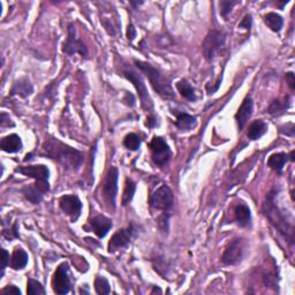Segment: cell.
Listing matches in <instances>:
<instances>
[{
	"label": "cell",
	"mask_w": 295,
	"mask_h": 295,
	"mask_svg": "<svg viewBox=\"0 0 295 295\" xmlns=\"http://www.w3.org/2000/svg\"><path fill=\"white\" fill-rule=\"evenodd\" d=\"M44 151L48 158L61 164L67 170L76 171L80 169L83 162V154L69 145L62 143L61 141L51 137L43 145Z\"/></svg>",
	"instance_id": "obj_1"
},
{
	"label": "cell",
	"mask_w": 295,
	"mask_h": 295,
	"mask_svg": "<svg viewBox=\"0 0 295 295\" xmlns=\"http://www.w3.org/2000/svg\"><path fill=\"white\" fill-rule=\"evenodd\" d=\"M276 195L277 192L269 193L267 196V200L263 203V212L267 216L269 222L271 223V225L275 227L278 232L286 239L290 244L294 242V225L293 222H291L287 218L285 212L282 211V209L278 207V204L276 203Z\"/></svg>",
	"instance_id": "obj_2"
},
{
	"label": "cell",
	"mask_w": 295,
	"mask_h": 295,
	"mask_svg": "<svg viewBox=\"0 0 295 295\" xmlns=\"http://www.w3.org/2000/svg\"><path fill=\"white\" fill-rule=\"evenodd\" d=\"M135 65L137 68H139L141 72H143L145 74V76L149 78L152 88H154V90L158 93L159 96H162L163 98L166 99L174 98L175 95L173 89H172L170 80L164 75L159 69L155 68L150 63L141 60H135Z\"/></svg>",
	"instance_id": "obj_3"
},
{
	"label": "cell",
	"mask_w": 295,
	"mask_h": 295,
	"mask_svg": "<svg viewBox=\"0 0 295 295\" xmlns=\"http://www.w3.org/2000/svg\"><path fill=\"white\" fill-rule=\"evenodd\" d=\"M226 43V33L222 30H214L209 31V33L205 36L202 44V52L203 57L207 59L208 61L214 60L217 57V54L222 51Z\"/></svg>",
	"instance_id": "obj_4"
},
{
	"label": "cell",
	"mask_w": 295,
	"mask_h": 295,
	"mask_svg": "<svg viewBox=\"0 0 295 295\" xmlns=\"http://www.w3.org/2000/svg\"><path fill=\"white\" fill-rule=\"evenodd\" d=\"M18 173L25 175V177L35 179V186L43 194H46L50 190L48 185V178H50V171L45 165H29L22 166L16 170Z\"/></svg>",
	"instance_id": "obj_5"
},
{
	"label": "cell",
	"mask_w": 295,
	"mask_h": 295,
	"mask_svg": "<svg viewBox=\"0 0 295 295\" xmlns=\"http://www.w3.org/2000/svg\"><path fill=\"white\" fill-rule=\"evenodd\" d=\"M149 147H150L151 151V158L157 166L163 167L169 164L172 152L169 144L166 143V141L163 137H154Z\"/></svg>",
	"instance_id": "obj_6"
},
{
	"label": "cell",
	"mask_w": 295,
	"mask_h": 295,
	"mask_svg": "<svg viewBox=\"0 0 295 295\" xmlns=\"http://www.w3.org/2000/svg\"><path fill=\"white\" fill-rule=\"evenodd\" d=\"M151 207L156 210L169 212L174 204L173 193L169 186L163 185L155 190L150 199Z\"/></svg>",
	"instance_id": "obj_7"
},
{
	"label": "cell",
	"mask_w": 295,
	"mask_h": 295,
	"mask_svg": "<svg viewBox=\"0 0 295 295\" xmlns=\"http://www.w3.org/2000/svg\"><path fill=\"white\" fill-rule=\"evenodd\" d=\"M246 253V242L244 239H233L223 254L222 261L226 265H237L244 260Z\"/></svg>",
	"instance_id": "obj_8"
},
{
	"label": "cell",
	"mask_w": 295,
	"mask_h": 295,
	"mask_svg": "<svg viewBox=\"0 0 295 295\" xmlns=\"http://www.w3.org/2000/svg\"><path fill=\"white\" fill-rule=\"evenodd\" d=\"M118 179L119 171L117 167L112 166L106 174L105 180L103 184V195L104 200L109 204V207L115 209V200L118 194Z\"/></svg>",
	"instance_id": "obj_9"
},
{
	"label": "cell",
	"mask_w": 295,
	"mask_h": 295,
	"mask_svg": "<svg viewBox=\"0 0 295 295\" xmlns=\"http://www.w3.org/2000/svg\"><path fill=\"white\" fill-rule=\"evenodd\" d=\"M62 52L67 55L78 53L84 58L88 57V48L83 42L76 37V29L72 23L68 25V35H67V39L62 44Z\"/></svg>",
	"instance_id": "obj_10"
},
{
	"label": "cell",
	"mask_w": 295,
	"mask_h": 295,
	"mask_svg": "<svg viewBox=\"0 0 295 295\" xmlns=\"http://www.w3.org/2000/svg\"><path fill=\"white\" fill-rule=\"evenodd\" d=\"M52 289L59 295H65L70 291L69 267L67 263H61L55 270L52 278Z\"/></svg>",
	"instance_id": "obj_11"
},
{
	"label": "cell",
	"mask_w": 295,
	"mask_h": 295,
	"mask_svg": "<svg viewBox=\"0 0 295 295\" xmlns=\"http://www.w3.org/2000/svg\"><path fill=\"white\" fill-rule=\"evenodd\" d=\"M122 74H124V76L127 80L132 82L137 92H139L141 104L142 106H143V109L147 111H151L152 107H154V104H152V100L150 98V96H149L147 87H145V83L144 81L142 80V77L137 73L133 72V70H124Z\"/></svg>",
	"instance_id": "obj_12"
},
{
	"label": "cell",
	"mask_w": 295,
	"mask_h": 295,
	"mask_svg": "<svg viewBox=\"0 0 295 295\" xmlns=\"http://www.w3.org/2000/svg\"><path fill=\"white\" fill-rule=\"evenodd\" d=\"M59 207L66 216H68L72 223L80 218L82 212V202L76 195H63L59 200Z\"/></svg>",
	"instance_id": "obj_13"
},
{
	"label": "cell",
	"mask_w": 295,
	"mask_h": 295,
	"mask_svg": "<svg viewBox=\"0 0 295 295\" xmlns=\"http://www.w3.org/2000/svg\"><path fill=\"white\" fill-rule=\"evenodd\" d=\"M134 233H135L134 224H130L128 229L119 230L118 232H115L109 242V252L113 253L115 250L126 247L130 242V239L133 238Z\"/></svg>",
	"instance_id": "obj_14"
},
{
	"label": "cell",
	"mask_w": 295,
	"mask_h": 295,
	"mask_svg": "<svg viewBox=\"0 0 295 295\" xmlns=\"http://www.w3.org/2000/svg\"><path fill=\"white\" fill-rule=\"evenodd\" d=\"M253 109H254V103L253 99L250 97H247L244 102H242L241 106L239 107L237 113H235V120H237V124L239 129H244L245 126L247 125L249 118L252 117L253 114Z\"/></svg>",
	"instance_id": "obj_15"
},
{
	"label": "cell",
	"mask_w": 295,
	"mask_h": 295,
	"mask_svg": "<svg viewBox=\"0 0 295 295\" xmlns=\"http://www.w3.org/2000/svg\"><path fill=\"white\" fill-rule=\"evenodd\" d=\"M90 226L93 233H95L99 239H102L105 237L112 229V220L105 217V216L99 215L90 220Z\"/></svg>",
	"instance_id": "obj_16"
},
{
	"label": "cell",
	"mask_w": 295,
	"mask_h": 295,
	"mask_svg": "<svg viewBox=\"0 0 295 295\" xmlns=\"http://www.w3.org/2000/svg\"><path fill=\"white\" fill-rule=\"evenodd\" d=\"M22 147H23V144H22L21 137L16 135V134H10V135L2 137L1 141H0L1 150L8 152V154H15V152L21 151Z\"/></svg>",
	"instance_id": "obj_17"
},
{
	"label": "cell",
	"mask_w": 295,
	"mask_h": 295,
	"mask_svg": "<svg viewBox=\"0 0 295 295\" xmlns=\"http://www.w3.org/2000/svg\"><path fill=\"white\" fill-rule=\"evenodd\" d=\"M234 216L238 225L241 227H248L252 223V212L245 203H239L234 209Z\"/></svg>",
	"instance_id": "obj_18"
},
{
	"label": "cell",
	"mask_w": 295,
	"mask_h": 295,
	"mask_svg": "<svg viewBox=\"0 0 295 295\" xmlns=\"http://www.w3.org/2000/svg\"><path fill=\"white\" fill-rule=\"evenodd\" d=\"M33 91V88L30 83V81L28 78H20L13 84L12 90H10V95L12 96H18L21 98H25L29 95H31Z\"/></svg>",
	"instance_id": "obj_19"
},
{
	"label": "cell",
	"mask_w": 295,
	"mask_h": 295,
	"mask_svg": "<svg viewBox=\"0 0 295 295\" xmlns=\"http://www.w3.org/2000/svg\"><path fill=\"white\" fill-rule=\"evenodd\" d=\"M28 259L29 257L27 252L21 247H16L12 254V259H10V268H12L13 270H22V269L27 267Z\"/></svg>",
	"instance_id": "obj_20"
},
{
	"label": "cell",
	"mask_w": 295,
	"mask_h": 295,
	"mask_svg": "<svg viewBox=\"0 0 295 295\" xmlns=\"http://www.w3.org/2000/svg\"><path fill=\"white\" fill-rule=\"evenodd\" d=\"M175 115H177L175 126L182 132H188L196 126V117H193L188 113H180V112H175Z\"/></svg>",
	"instance_id": "obj_21"
},
{
	"label": "cell",
	"mask_w": 295,
	"mask_h": 295,
	"mask_svg": "<svg viewBox=\"0 0 295 295\" xmlns=\"http://www.w3.org/2000/svg\"><path fill=\"white\" fill-rule=\"evenodd\" d=\"M268 130V124L263 120H255L249 126L247 136L249 140L256 141L262 137Z\"/></svg>",
	"instance_id": "obj_22"
},
{
	"label": "cell",
	"mask_w": 295,
	"mask_h": 295,
	"mask_svg": "<svg viewBox=\"0 0 295 295\" xmlns=\"http://www.w3.org/2000/svg\"><path fill=\"white\" fill-rule=\"evenodd\" d=\"M289 155L284 154V152H278V154H272L270 157H269L268 160V166L270 167L278 173H282L284 170V166L285 164L289 162Z\"/></svg>",
	"instance_id": "obj_23"
},
{
	"label": "cell",
	"mask_w": 295,
	"mask_h": 295,
	"mask_svg": "<svg viewBox=\"0 0 295 295\" xmlns=\"http://www.w3.org/2000/svg\"><path fill=\"white\" fill-rule=\"evenodd\" d=\"M175 87H177V90L185 99L189 100V102H194V100H196L195 89L192 87V84H190L188 81L186 80L178 81L177 84H175Z\"/></svg>",
	"instance_id": "obj_24"
},
{
	"label": "cell",
	"mask_w": 295,
	"mask_h": 295,
	"mask_svg": "<svg viewBox=\"0 0 295 295\" xmlns=\"http://www.w3.org/2000/svg\"><path fill=\"white\" fill-rule=\"evenodd\" d=\"M263 20H264V23L267 24L272 31L279 32L280 30H282L284 20H283V17L279 15V14L275 13V12H270V13L265 14V15L263 16Z\"/></svg>",
	"instance_id": "obj_25"
},
{
	"label": "cell",
	"mask_w": 295,
	"mask_h": 295,
	"mask_svg": "<svg viewBox=\"0 0 295 295\" xmlns=\"http://www.w3.org/2000/svg\"><path fill=\"white\" fill-rule=\"evenodd\" d=\"M22 195H23L25 199H27L29 202H31L33 204L39 203L43 199L44 194L40 192V190L37 188L36 186H27L24 188H22L21 190Z\"/></svg>",
	"instance_id": "obj_26"
},
{
	"label": "cell",
	"mask_w": 295,
	"mask_h": 295,
	"mask_svg": "<svg viewBox=\"0 0 295 295\" xmlns=\"http://www.w3.org/2000/svg\"><path fill=\"white\" fill-rule=\"evenodd\" d=\"M290 105H291V99L289 96H286L283 100L280 99L274 100V102L271 103V105L269 106L268 112L271 115H279L289 109Z\"/></svg>",
	"instance_id": "obj_27"
},
{
	"label": "cell",
	"mask_w": 295,
	"mask_h": 295,
	"mask_svg": "<svg viewBox=\"0 0 295 295\" xmlns=\"http://www.w3.org/2000/svg\"><path fill=\"white\" fill-rule=\"evenodd\" d=\"M136 190V185L135 182L130 179H127L126 180V186L124 190V195H122V205H127L132 202L134 194H135Z\"/></svg>",
	"instance_id": "obj_28"
},
{
	"label": "cell",
	"mask_w": 295,
	"mask_h": 295,
	"mask_svg": "<svg viewBox=\"0 0 295 295\" xmlns=\"http://www.w3.org/2000/svg\"><path fill=\"white\" fill-rule=\"evenodd\" d=\"M124 145L128 149V150L136 151L140 149L141 139L136 135V134L130 133L128 135H126V137L124 139Z\"/></svg>",
	"instance_id": "obj_29"
},
{
	"label": "cell",
	"mask_w": 295,
	"mask_h": 295,
	"mask_svg": "<svg viewBox=\"0 0 295 295\" xmlns=\"http://www.w3.org/2000/svg\"><path fill=\"white\" fill-rule=\"evenodd\" d=\"M95 290L97 294H102V295L110 294L111 292L110 283L107 282L106 278L98 276V277L95 279Z\"/></svg>",
	"instance_id": "obj_30"
},
{
	"label": "cell",
	"mask_w": 295,
	"mask_h": 295,
	"mask_svg": "<svg viewBox=\"0 0 295 295\" xmlns=\"http://www.w3.org/2000/svg\"><path fill=\"white\" fill-rule=\"evenodd\" d=\"M28 287H27V293L28 295H38V294H45L46 291L42 286V284L37 282L35 279L29 278L28 279Z\"/></svg>",
	"instance_id": "obj_31"
},
{
	"label": "cell",
	"mask_w": 295,
	"mask_h": 295,
	"mask_svg": "<svg viewBox=\"0 0 295 295\" xmlns=\"http://www.w3.org/2000/svg\"><path fill=\"white\" fill-rule=\"evenodd\" d=\"M239 3L238 1H233V0H224V1L219 2L220 6V15L223 17H227V15L232 12L233 7Z\"/></svg>",
	"instance_id": "obj_32"
},
{
	"label": "cell",
	"mask_w": 295,
	"mask_h": 295,
	"mask_svg": "<svg viewBox=\"0 0 295 295\" xmlns=\"http://www.w3.org/2000/svg\"><path fill=\"white\" fill-rule=\"evenodd\" d=\"M17 227H18L17 223H15L10 230H6V229L3 230V231H2V235H3V237H5L8 241H12L13 239H15V238H18V237H20V235H18V232H17Z\"/></svg>",
	"instance_id": "obj_33"
},
{
	"label": "cell",
	"mask_w": 295,
	"mask_h": 295,
	"mask_svg": "<svg viewBox=\"0 0 295 295\" xmlns=\"http://www.w3.org/2000/svg\"><path fill=\"white\" fill-rule=\"evenodd\" d=\"M252 23H253L252 15H246L244 18H242L240 23H239V28L245 29V30H250V28H252Z\"/></svg>",
	"instance_id": "obj_34"
},
{
	"label": "cell",
	"mask_w": 295,
	"mask_h": 295,
	"mask_svg": "<svg viewBox=\"0 0 295 295\" xmlns=\"http://www.w3.org/2000/svg\"><path fill=\"white\" fill-rule=\"evenodd\" d=\"M2 264H1V277L3 276V272H5V269L7 265H9V254L6 249H2Z\"/></svg>",
	"instance_id": "obj_35"
},
{
	"label": "cell",
	"mask_w": 295,
	"mask_h": 295,
	"mask_svg": "<svg viewBox=\"0 0 295 295\" xmlns=\"http://www.w3.org/2000/svg\"><path fill=\"white\" fill-rule=\"evenodd\" d=\"M0 126L1 127H13L14 122H12L10 118L6 113H1L0 115Z\"/></svg>",
	"instance_id": "obj_36"
},
{
	"label": "cell",
	"mask_w": 295,
	"mask_h": 295,
	"mask_svg": "<svg viewBox=\"0 0 295 295\" xmlns=\"http://www.w3.org/2000/svg\"><path fill=\"white\" fill-rule=\"evenodd\" d=\"M1 294H21V291L14 285H8L1 291Z\"/></svg>",
	"instance_id": "obj_37"
},
{
	"label": "cell",
	"mask_w": 295,
	"mask_h": 295,
	"mask_svg": "<svg viewBox=\"0 0 295 295\" xmlns=\"http://www.w3.org/2000/svg\"><path fill=\"white\" fill-rule=\"evenodd\" d=\"M136 37V29L133 24H129L127 27V38L129 40H133Z\"/></svg>",
	"instance_id": "obj_38"
},
{
	"label": "cell",
	"mask_w": 295,
	"mask_h": 295,
	"mask_svg": "<svg viewBox=\"0 0 295 295\" xmlns=\"http://www.w3.org/2000/svg\"><path fill=\"white\" fill-rule=\"evenodd\" d=\"M286 81L289 82V85L290 88L294 90L295 89V77H294V73L293 72H290L286 74Z\"/></svg>",
	"instance_id": "obj_39"
},
{
	"label": "cell",
	"mask_w": 295,
	"mask_h": 295,
	"mask_svg": "<svg viewBox=\"0 0 295 295\" xmlns=\"http://www.w3.org/2000/svg\"><path fill=\"white\" fill-rule=\"evenodd\" d=\"M156 124H157L156 118H154L152 115H150V117L147 119V124H145V125H147L148 127H150V128H152V127L156 126Z\"/></svg>",
	"instance_id": "obj_40"
},
{
	"label": "cell",
	"mask_w": 295,
	"mask_h": 295,
	"mask_svg": "<svg viewBox=\"0 0 295 295\" xmlns=\"http://www.w3.org/2000/svg\"><path fill=\"white\" fill-rule=\"evenodd\" d=\"M294 155H295V151L293 150L292 152H291V155L289 156V157H290V159L292 160V162H294V160H295V158H294Z\"/></svg>",
	"instance_id": "obj_41"
},
{
	"label": "cell",
	"mask_w": 295,
	"mask_h": 295,
	"mask_svg": "<svg viewBox=\"0 0 295 295\" xmlns=\"http://www.w3.org/2000/svg\"><path fill=\"white\" fill-rule=\"evenodd\" d=\"M130 3H132L133 6H139V5H141V3H143V1H139V2H134V1H130Z\"/></svg>",
	"instance_id": "obj_42"
},
{
	"label": "cell",
	"mask_w": 295,
	"mask_h": 295,
	"mask_svg": "<svg viewBox=\"0 0 295 295\" xmlns=\"http://www.w3.org/2000/svg\"><path fill=\"white\" fill-rule=\"evenodd\" d=\"M155 292L162 293V290H160V289H157V287H155V289H154V291H152V293H155Z\"/></svg>",
	"instance_id": "obj_43"
}]
</instances>
